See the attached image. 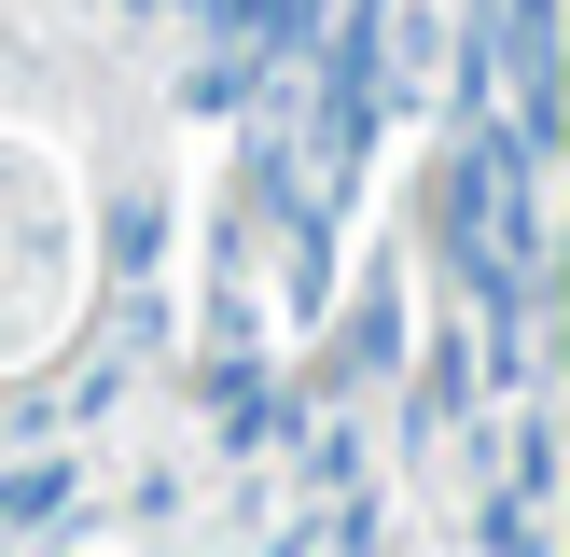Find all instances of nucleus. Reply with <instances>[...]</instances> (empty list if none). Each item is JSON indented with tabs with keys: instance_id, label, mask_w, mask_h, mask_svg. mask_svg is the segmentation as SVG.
I'll list each match as a JSON object with an SVG mask.
<instances>
[{
	"instance_id": "1",
	"label": "nucleus",
	"mask_w": 570,
	"mask_h": 557,
	"mask_svg": "<svg viewBox=\"0 0 570 557\" xmlns=\"http://www.w3.org/2000/svg\"><path fill=\"white\" fill-rule=\"evenodd\" d=\"M529 182H543V154H529L515 126H473V111H460L445 223H460V265H473V293H488L501 321H529V293H543V223H529Z\"/></svg>"
},
{
	"instance_id": "2",
	"label": "nucleus",
	"mask_w": 570,
	"mask_h": 557,
	"mask_svg": "<svg viewBox=\"0 0 570 557\" xmlns=\"http://www.w3.org/2000/svg\"><path fill=\"white\" fill-rule=\"evenodd\" d=\"M488 56L515 84V139L543 154L557 139V0H488Z\"/></svg>"
},
{
	"instance_id": "3",
	"label": "nucleus",
	"mask_w": 570,
	"mask_h": 557,
	"mask_svg": "<svg viewBox=\"0 0 570 557\" xmlns=\"http://www.w3.org/2000/svg\"><path fill=\"white\" fill-rule=\"evenodd\" d=\"M56 516H70V473H56V460L0 473V544H14V529H56Z\"/></svg>"
},
{
	"instance_id": "4",
	"label": "nucleus",
	"mask_w": 570,
	"mask_h": 557,
	"mask_svg": "<svg viewBox=\"0 0 570 557\" xmlns=\"http://www.w3.org/2000/svg\"><path fill=\"white\" fill-rule=\"evenodd\" d=\"M167 14H181V0H167Z\"/></svg>"
}]
</instances>
